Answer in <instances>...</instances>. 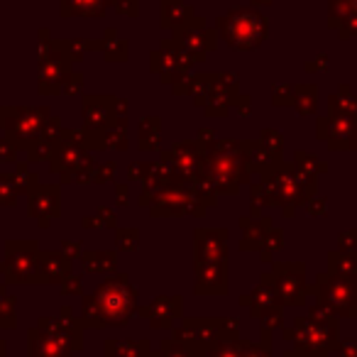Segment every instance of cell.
<instances>
[{"instance_id":"obj_32","label":"cell","mask_w":357,"mask_h":357,"mask_svg":"<svg viewBox=\"0 0 357 357\" xmlns=\"http://www.w3.org/2000/svg\"><path fill=\"white\" fill-rule=\"evenodd\" d=\"M262 326L267 333H272L274 328H284V308H277V311L267 313V316L262 318Z\"/></svg>"},{"instance_id":"obj_23","label":"cell","mask_w":357,"mask_h":357,"mask_svg":"<svg viewBox=\"0 0 357 357\" xmlns=\"http://www.w3.org/2000/svg\"><path fill=\"white\" fill-rule=\"evenodd\" d=\"M159 139H162V123H159V118H144L139 123V149L154 152V149H159Z\"/></svg>"},{"instance_id":"obj_10","label":"cell","mask_w":357,"mask_h":357,"mask_svg":"<svg viewBox=\"0 0 357 357\" xmlns=\"http://www.w3.org/2000/svg\"><path fill=\"white\" fill-rule=\"evenodd\" d=\"M125 113H128V103L118 98H103V96H93L84 103V115L89 120L91 128H105L110 123H118V128L128 125L125 120Z\"/></svg>"},{"instance_id":"obj_38","label":"cell","mask_w":357,"mask_h":357,"mask_svg":"<svg viewBox=\"0 0 357 357\" xmlns=\"http://www.w3.org/2000/svg\"><path fill=\"white\" fill-rule=\"evenodd\" d=\"M337 352H342V357H357V340H342L335 347Z\"/></svg>"},{"instance_id":"obj_27","label":"cell","mask_w":357,"mask_h":357,"mask_svg":"<svg viewBox=\"0 0 357 357\" xmlns=\"http://www.w3.org/2000/svg\"><path fill=\"white\" fill-rule=\"evenodd\" d=\"M115 259V252H91L84 257V264L89 272H113Z\"/></svg>"},{"instance_id":"obj_15","label":"cell","mask_w":357,"mask_h":357,"mask_svg":"<svg viewBox=\"0 0 357 357\" xmlns=\"http://www.w3.org/2000/svg\"><path fill=\"white\" fill-rule=\"evenodd\" d=\"M240 228H243V240H240V250L245 252H259L264 245V238L272 230V220L269 218H240Z\"/></svg>"},{"instance_id":"obj_25","label":"cell","mask_w":357,"mask_h":357,"mask_svg":"<svg viewBox=\"0 0 357 357\" xmlns=\"http://www.w3.org/2000/svg\"><path fill=\"white\" fill-rule=\"evenodd\" d=\"M259 147L274 159V162H282V152H284V135L274 128H264L262 135H259Z\"/></svg>"},{"instance_id":"obj_19","label":"cell","mask_w":357,"mask_h":357,"mask_svg":"<svg viewBox=\"0 0 357 357\" xmlns=\"http://www.w3.org/2000/svg\"><path fill=\"white\" fill-rule=\"evenodd\" d=\"M218 89V74H199L189 76V93L194 96V103L204 108L211 100L213 91Z\"/></svg>"},{"instance_id":"obj_4","label":"cell","mask_w":357,"mask_h":357,"mask_svg":"<svg viewBox=\"0 0 357 357\" xmlns=\"http://www.w3.org/2000/svg\"><path fill=\"white\" fill-rule=\"evenodd\" d=\"M218 35L238 52L257 50L269 35V20L252 8H235L218 17Z\"/></svg>"},{"instance_id":"obj_6","label":"cell","mask_w":357,"mask_h":357,"mask_svg":"<svg viewBox=\"0 0 357 357\" xmlns=\"http://www.w3.org/2000/svg\"><path fill=\"white\" fill-rule=\"evenodd\" d=\"M308 294L316 296L318 306L331 311L333 318H357V277H333L318 274L308 284Z\"/></svg>"},{"instance_id":"obj_37","label":"cell","mask_w":357,"mask_h":357,"mask_svg":"<svg viewBox=\"0 0 357 357\" xmlns=\"http://www.w3.org/2000/svg\"><path fill=\"white\" fill-rule=\"evenodd\" d=\"M306 208H308V213L311 215H326V199H308V204H306Z\"/></svg>"},{"instance_id":"obj_39","label":"cell","mask_w":357,"mask_h":357,"mask_svg":"<svg viewBox=\"0 0 357 357\" xmlns=\"http://www.w3.org/2000/svg\"><path fill=\"white\" fill-rule=\"evenodd\" d=\"M318 69H321V71H326V69H328V54H321V56L316 59V64H308V66H306L308 74H313V71H318Z\"/></svg>"},{"instance_id":"obj_45","label":"cell","mask_w":357,"mask_h":357,"mask_svg":"<svg viewBox=\"0 0 357 357\" xmlns=\"http://www.w3.org/2000/svg\"><path fill=\"white\" fill-rule=\"evenodd\" d=\"M350 3H352V13L357 15V0H350Z\"/></svg>"},{"instance_id":"obj_1","label":"cell","mask_w":357,"mask_h":357,"mask_svg":"<svg viewBox=\"0 0 357 357\" xmlns=\"http://www.w3.org/2000/svg\"><path fill=\"white\" fill-rule=\"evenodd\" d=\"M313 194L316 178L294 169V164L274 162L262 172V181L252 184V218L259 215V206H282L284 213L294 215V211L306 206Z\"/></svg>"},{"instance_id":"obj_31","label":"cell","mask_w":357,"mask_h":357,"mask_svg":"<svg viewBox=\"0 0 357 357\" xmlns=\"http://www.w3.org/2000/svg\"><path fill=\"white\" fill-rule=\"evenodd\" d=\"M272 103L277 105V108H282V105H294V86H274Z\"/></svg>"},{"instance_id":"obj_41","label":"cell","mask_w":357,"mask_h":357,"mask_svg":"<svg viewBox=\"0 0 357 357\" xmlns=\"http://www.w3.org/2000/svg\"><path fill=\"white\" fill-rule=\"evenodd\" d=\"M113 172H115V164H108V169H100L98 176H96V181H108V178H113Z\"/></svg>"},{"instance_id":"obj_9","label":"cell","mask_w":357,"mask_h":357,"mask_svg":"<svg viewBox=\"0 0 357 357\" xmlns=\"http://www.w3.org/2000/svg\"><path fill=\"white\" fill-rule=\"evenodd\" d=\"M169 162H172L174 172H176L178 181H184L189 186L199 184L201 176V164H204V144L199 142H181L174 144L167 152Z\"/></svg>"},{"instance_id":"obj_30","label":"cell","mask_w":357,"mask_h":357,"mask_svg":"<svg viewBox=\"0 0 357 357\" xmlns=\"http://www.w3.org/2000/svg\"><path fill=\"white\" fill-rule=\"evenodd\" d=\"M282 245H284V233H282V230H269L267 238H264L262 250H259V255H262L259 259H264V262H272V255L277 252Z\"/></svg>"},{"instance_id":"obj_24","label":"cell","mask_w":357,"mask_h":357,"mask_svg":"<svg viewBox=\"0 0 357 357\" xmlns=\"http://www.w3.org/2000/svg\"><path fill=\"white\" fill-rule=\"evenodd\" d=\"M69 3V8H64V13L69 15H91L98 17L105 13V8L113 3V0H64V6Z\"/></svg>"},{"instance_id":"obj_2","label":"cell","mask_w":357,"mask_h":357,"mask_svg":"<svg viewBox=\"0 0 357 357\" xmlns=\"http://www.w3.org/2000/svg\"><path fill=\"white\" fill-rule=\"evenodd\" d=\"M137 311V291L128 274H113L84 301V318L91 328L125 326Z\"/></svg>"},{"instance_id":"obj_12","label":"cell","mask_w":357,"mask_h":357,"mask_svg":"<svg viewBox=\"0 0 357 357\" xmlns=\"http://www.w3.org/2000/svg\"><path fill=\"white\" fill-rule=\"evenodd\" d=\"M230 287V277H228V264H206V262H196V284L194 291L204 294H213V296H225Z\"/></svg>"},{"instance_id":"obj_42","label":"cell","mask_w":357,"mask_h":357,"mask_svg":"<svg viewBox=\"0 0 357 357\" xmlns=\"http://www.w3.org/2000/svg\"><path fill=\"white\" fill-rule=\"evenodd\" d=\"M115 191H118V204L120 206H128V186L118 184V186H115Z\"/></svg>"},{"instance_id":"obj_40","label":"cell","mask_w":357,"mask_h":357,"mask_svg":"<svg viewBox=\"0 0 357 357\" xmlns=\"http://www.w3.org/2000/svg\"><path fill=\"white\" fill-rule=\"evenodd\" d=\"M235 105H238V113L240 115H248L250 113V96H238Z\"/></svg>"},{"instance_id":"obj_7","label":"cell","mask_w":357,"mask_h":357,"mask_svg":"<svg viewBox=\"0 0 357 357\" xmlns=\"http://www.w3.org/2000/svg\"><path fill=\"white\" fill-rule=\"evenodd\" d=\"M355 130H357V118L350 113H342L331 96V98H328V118L318 120V125H316L318 139H326L331 152L352 149Z\"/></svg>"},{"instance_id":"obj_5","label":"cell","mask_w":357,"mask_h":357,"mask_svg":"<svg viewBox=\"0 0 357 357\" xmlns=\"http://www.w3.org/2000/svg\"><path fill=\"white\" fill-rule=\"evenodd\" d=\"M284 340L296 342L298 357H328V352L337 347V318L321 321V318L298 316L294 328H282Z\"/></svg>"},{"instance_id":"obj_46","label":"cell","mask_w":357,"mask_h":357,"mask_svg":"<svg viewBox=\"0 0 357 357\" xmlns=\"http://www.w3.org/2000/svg\"><path fill=\"white\" fill-rule=\"evenodd\" d=\"M287 357H298L296 352H287Z\"/></svg>"},{"instance_id":"obj_20","label":"cell","mask_w":357,"mask_h":357,"mask_svg":"<svg viewBox=\"0 0 357 357\" xmlns=\"http://www.w3.org/2000/svg\"><path fill=\"white\" fill-rule=\"evenodd\" d=\"M204 352H206V347L194 340H176V337H169V340L162 342L159 357H204Z\"/></svg>"},{"instance_id":"obj_22","label":"cell","mask_w":357,"mask_h":357,"mask_svg":"<svg viewBox=\"0 0 357 357\" xmlns=\"http://www.w3.org/2000/svg\"><path fill=\"white\" fill-rule=\"evenodd\" d=\"M108 357H149V340H110Z\"/></svg>"},{"instance_id":"obj_28","label":"cell","mask_w":357,"mask_h":357,"mask_svg":"<svg viewBox=\"0 0 357 357\" xmlns=\"http://www.w3.org/2000/svg\"><path fill=\"white\" fill-rule=\"evenodd\" d=\"M350 15H352V3H350V0H331L328 25H331L333 30H337V27H340Z\"/></svg>"},{"instance_id":"obj_26","label":"cell","mask_w":357,"mask_h":357,"mask_svg":"<svg viewBox=\"0 0 357 357\" xmlns=\"http://www.w3.org/2000/svg\"><path fill=\"white\" fill-rule=\"evenodd\" d=\"M294 169H298V172L306 174V176L316 178L318 174L328 172V164H323L321 159L313 157V154H308V152H296L294 154Z\"/></svg>"},{"instance_id":"obj_11","label":"cell","mask_w":357,"mask_h":357,"mask_svg":"<svg viewBox=\"0 0 357 357\" xmlns=\"http://www.w3.org/2000/svg\"><path fill=\"white\" fill-rule=\"evenodd\" d=\"M194 235H196V262L228 264V230L199 228Z\"/></svg>"},{"instance_id":"obj_43","label":"cell","mask_w":357,"mask_h":357,"mask_svg":"<svg viewBox=\"0 0 357 357\" xmlns=\"http://www.w3.org/2000/svg\"><path fill=\"white\" fill-rule=\"evenodd\" d=\"M255 6H272V0H252Z\"/></svg>"},{"instance_id":"obj_13","label":"cell","mask_w":357,"mask_h":357,"mask_svg":"<svg viewBox=\"0 0 357 357\" xmlns=\"http://www.w3.org/2000/svg\"><path fill=\"white\" fill-rule=\"evenodd\" d=\"M137 313L147 318L149 326L157 328V331L172 328L174 321L181 316V296H159L147 308H137Z\"/></svg>"},{"instance_id":"obj_16","label":"cell","mask_w":357,"mask_h":357,"mask_svg":"<svg viewBox=\"0 0 357 357\" xmlns=\"http://www.w3.org/2000/svg\"><path fill=\"white\" fill-rule=\"evenodd\" d=\"M194 8L186 6L184 0H162V27L181 30L194 20Z\"/></svg>"},{"instance_id":"obj_17","label":"cell","mask_w":357,"mask_h":357,"mask_svg":"<svg viewBox=\"0 0 357 357\" xmlns=\"http://www.w3.org/2000/svg\"><path fill=\"white\" fill-rule=\"evenodd\" d=\"M328 274L333 277H357V250H333L328 252Z\"/></svg>"},{"instance_id":"obj_36","label":"cell","mask_w":357,"mask_h":357,"mask_svg":"<svg viewBox=\"0 0 357 357\" xmlns=\"http://www.w3.org/2000/svg\"><path fill=\"white\" fill-rule=\"evenodd\" d=\"M137 0H118V13L128 17H137Z\"/></svg>"},{"instance_id":"obj_44","label":"cell","mask_w":357,"mask_h":357,"mask_svg":"<svg viewBox=\"0 0 357 357\" xmlns=\"http://www.w3.org/2000/svg\"><path fill=\"white\" fill-rule=\"evenodd\" d=\"M352 149L357 152V130H355V139H352Z\"/></svg>"},{"instance_id":"obj_14","label":"cell","mask_w":357,"mask_h":357,"mask_svg":"<svg viewBox=\"0 0 357 357\" xmlns=\"http://www.w3.org/2000/svg\"><path fill=\"white\" fill-rule=\"evenodd\" d=\"M277 308H282V303H279L277 289H274L272 272H267V274H262L259 287L250 294V313H252L255 318H264L267 313L277 311Z\"/></svg>"},{"instance_id":"obj_18","label":"cell","mask_w":357,"mask_h":357,"mask_svg":"<svg viewBox=\"0 0 357 357\" xmlns=\"http://www.w3.org/2000/svg\"><path fill=\"white\" fill-rule=\"evenodd\" d=\"M238 100V89H225V86H218L211 96V100L204 105L206 115L208 118H223V115L230 113V108Z\"/></svg>"},{"instance_id":"obj_21","label":"cell","mask_w":357,"mask_h":357,"mask_svg":"<svg viewBox=\"0 0 357 357\" xmlns=\"http://www.w3.org/2000/svg\"><path fill=\"white\" fill-rule=\"evenodd\" d=\"M294 108L301 118H308V115L316 113L318 100H316V86L303 84V86H294Z\"/></svg>"},{"instance_id":"obj_33","label":"cell","mask_w":357,"mask_h":357,"mask_svg":"<svg viewBox=\"0 0 357 357\" xmlns=\"http://www.w3.org/2000/svg\"><path fill=\"white\" fill-rule=\"evenodd\" d=\"M337 248L340 250H357V228H350V230H345V233H340L337 235Z\"/></svg>"},{"instance_id":"obj_3","label":"cell","mask_w":357,"mask_h":357,"mask_svg":"<svg viewBox=\"0 0 357 357\" xmlns=\"http://www.w3.org/2000/svg\"><path fill=\"white\" fill-rule=\"evenodd\" d=\"M215 204V196L201 186H189L174 181L159 189L149 201V213L154 218H181V215H204L208 206Z\"/></svg>"},{"instance_id":"obj_29","label":"cell","mask_w":357,"mask_h":357,"mask_svg":"<svg viewBox=\"0 0 357 357\" xmlns=\"http://www.w3.org/2000/svg\"><path fill=\"white\" fill-rule=\"evenodd\" d=\"M115 243H118V248L125 250V252H135L139 245V230L137 228H120L118 233H115Z\"/></svg>"},{"instance_id":"obj_8","label":"cell","mask_w":357,"mask_h":357,"mask_svg":"<svg viewBox=\"0 0 357 357\" xmlns=\"http://www.w3.org/2000/svg\"><path fill=\"white\" fill-rule=\"evenodd\" d=\"M274 289H277L279 303L289 308H296L306 303L308 284H306V267L298 262H284L274 264L272 269Z\"/></svg>"},{"instance_id":"obj_35","label":"cell","mask_w":357,"mask_h":357,"mask_svg":"<svg viewBox=\"0 0 357 357\" xmlns=\"http://www.w3.org/2000/svg\"><path fill=\"white\" fill-rule=\"evenodd\" d=\"M147 172H149V164H144V162H135V164H130V169H128L132 181H144Z\"/></svg>"},{"instance_id":"obj_34","label":"cell","mask_w":357,"mask_h":357,"mask_svg":"<svg viewBox=\"0 0 357 357\" xmlns=\"http://www.w3.org/2000/svg\"><path fill=\"white\" fill-rule=\"evenodd\" d=\"M105 147H115V149L128 147V135H125V130L118 128V130H113V132H108V142H105Z\"/></svg>"}]
</instances>
